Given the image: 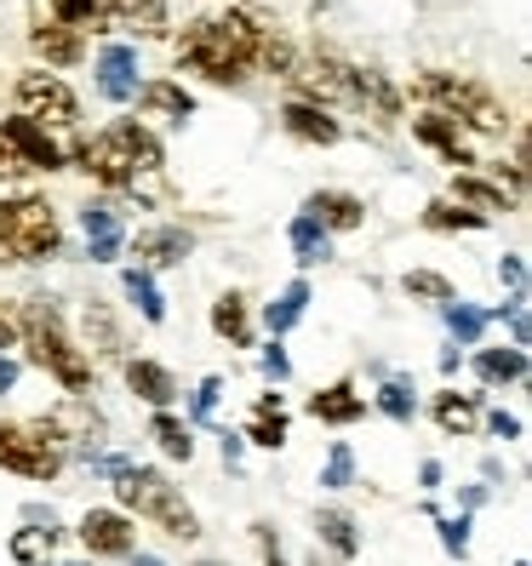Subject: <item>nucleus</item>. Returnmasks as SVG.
<instances>
[{"label":"nucleus","mask_w":532,"mask_h":566,"mask_svg":"<svg viewBox=\"0 0 532 566\" xmlns=\"http://www.w3.org/2000/svg\"><path fill=\"white\" fill-rule=\"evenodd\" d=\"M521 418L515 412H504V407H498V412H487V436H498V441H521Z\"/></svg>","instance_id":"obj_49"},{"label":"nucleus","mask_w":532,"mask_h":566,"mask_svg":"<svg viewBox=\"0 0 532 566\" xmlns=\"http://www.w3.org/2000/svg\"><path fill=\"white\" fill-rule=\"evenodd\" d=\"M470 366H476V378H481L487 389H504V384H521V378H526V349H515V344H487V349L470 355Z\"/></svg>","instance_id":"obj_26"},{"label":"nucleus","mask_w":532,"mask_h":566,"mask_svg":"<svg viewBox=\"0 0 532 566\" xmlns=\"http://www.w3.org/2000/svg\"><path fill=\"white\" fill-rule=\"evenodd\" d=\"M212 332L229 344V349H252V297L247 292H223L212 297Z\"/></svg>","instance_id":"obj_24"},{"label":"nucleus","mask_w":532,"mask_h":566,"mask_svg":"<svg viewBox=\"0 0 532 566\" xmlns=\"http://www.w3.org/2000/svg\"><path fill=\"white\" fill-rule=\"evenodd\" d=\"M149 436H155L166 463H189L195 458V436H189V423L178 412H149Z\"/></svg>","instance_id":"obj_37"},{"label":"nucleus","mask_w":532,"mask_h":566,"mask_svg":"<svg viewBox=\"0 0 532 566\" xmlns=\"http://www.w3.org/2000/svg\"><path fill=\"white\" fill-rule=\"evenodd\" d=\"M109 492H115V510H126L132 521L144 515L149 526L166 532V538H178V544L201 538V515L189 510L178 481H166V470H155V463H126V470H115Z\"/></svg>","instance_id":"obj_3"},{"label":"nucleus","mask_w":532,"mask_h":566,"mask_svg":"<svg viewBox=\"0 0 532 566\" xmlns=\"http://www.w3.org/2000/svg\"><path fill=\"white\" fill-rule=\"evenodd\" d=\"M424 229L429 235H476V229H487V218L470 212V207H458V201H429L424 207Z\"/></svg>","instance_id":"obj_38"},{"label":"nucleus","mask_w":532,"mask_h":566,"mask_svg":"<svg viewBox=\"0 0 532 566\" xmlns=\"http://www.w3.org/2000/svg\"><path fill=\"white\" fill-rule=\"evenodd\" d=\"M75 538L86 544L92 560H126L132 549H138V521H132L126 510H86L81 526H75Z\"/></svg>","instance_id":"obj_8"},{"label":"nucleus","mask_w":532,"mask_h":566,"mask_svg":"<svg viewBox=\"0 0 532 566\" xmlns=\"http://www.w3.org/2000/svg\"><path fill=\"white\" fill-rule=\"evenodd\" d=\"M310 566H321V555H315V560H310Z\"/></svg>","instance_id":"obj_60"},{"label":"nucleus","mask_w":532,"mask_h":566,"mask_svg":"<svg viewBox=\"0 0 532 566\" xmlns=\"http://www.w3.org/2000/svg\"><path fill=\"white\" fill-rule=\"evenodd\" d=\"M109 29H132V35H160L166 29V0H104Z\"/></svg>","instance_id":"obj_30"},{"label":"nucleus","mask_w":532,"mask_h":566,"mask_svg":"<svg viewBox=\"0 0 532 566\" xmlns=\"http://www.w3.org/2000/svg\"><path fill=\"white\" fill-rule=\"evenodd\" d=\"M126 560H132V566H166V560H160V555H149V549H132Z\"/></svg>","instance_id":"obj_58"},{"label":"nucleus","mask_w":532,"mask_h":566,"mask_svg":"<svg viewBox=\"0 0 532 566\" xmlns=\"http://www.w3.org/2000/svg\"><path fill=\"white\" fill-rule=\"evenodd\" d=\"M75 166L92 178V184H104V189H132L138 184V166H132V155L121 149L115 132H97V138H86L75 149Z\"/></svg>","instance_id":"obj_10"},{"label":"nucleus","mask_w":532,"mask_h":566,"mask_svg":"<svg viewBox=\"0 0 532 566\" xmlns=\"http://www.w3.org/2000/svg\"><path fill=\"white\" fill-rule=\"evenodd\" d=\"M281 126L292 132L298 144H315V149H326V144H338V138H344V126L332 120L326 109H315V104H298V97L281 109Z\"/></svg>","instance_id":"obj_27"},{"label":"nucleus","mask_w":532,"mask_h":566,"mask_svg":"<svg viewBox=\"0 0 532 566\" xmlns=\"http://www.w3.org/2000/svg\"><path fill=\"white\" fill-rule=\"evenodd\" d=\"M310 418H321L332 429H350V423L367 418V395H361L350 378H338V384H326V389L310 395Z\"/></svg>","instance_id":"obj_19"},{"label":"nucleus","mask_w":532,"mask_h":566,"mask_svg":"<svg viewBox=\"0 0 532 566\" xmlns=\"http://www.w3.org/2000/svg\"><path fill=\"white\" fill-rule=\"evenodd\" d=\"M413 138H418L424 149H436V155L452 166V172H458V166H470V160H476V149L463 144V126H452V120H447V115H436V109L413 115Z\"/></svg>","instance_id":"obj_16"},{"label":"nucleus","mask_w":532,"mask_h":566,"mask_svg":"<svg viewBox=\"0 0 532 566\" xmlns=\"http://www.w3.org/2000/svg\"><path fill=\"white\" fill-rule=\"evenodd\" d=\"M286 241H292V258H298V270H315V263H326L332 258V235L310 218V212H298L292 223H286Z\"/></svg>","instance_id":"obj_31"},{"label":"nucleus","mask_w":532,"mask_h":566,"mask_svg":"<svg viewBox=\"0 0 532 566\" xmlns=\"http://www.w3.org/2000/svg\"><path fill=\"white\" fill-rule=\"evenodd\" d=\"M46 12H52V23H70L75 35H97V29H109V7L104 0H46Z\"/></svg>","instance_id":"obj_39"},{"label":"nucleus","mask_w":532,"mask_h":566,"mask_svg":"<svg viewBox=\"0 0 532 566\" xmlns=\"http://www.w3.org/2000/svg\"><path fill=\"white\" fill-rule=\"evenodd\" d=\"M218 395H223V378H218V373H207L201 384H195V395H189V418H184V423H189V429H195V423H212Z\"/></svg>","instance_id":"obj_44"},{"label":"nucleus","mask_w":532,"mask_h":566,"mask_svg":"<svg viewBox=\"0 0 532 566\" xmlns=\"http://www.w3.org/2000/svg\"><path fill=\"white\" fill-rule=\"evenodd\" d=\"M452 201L470 207V212H481V218L515 212V195H504L498 184H487V178H476V172H452Z\"/></svg>","instance_id":"obj_28"},{"label":"nucleus","mask_w":532,"mask_h":566,"mask_svg":"<svg viewBox=\"0 0 532 566\" xmlns=\"http://www.w3.org/2000/svg\"><path fill=\"white\" fill-rule=\"evenodd\" d=\"M401 292H407V297H418V304H436V310L447 304V297H458V292H452V281H447V275H436V270H407V275H401Z\"/></svg>","instance_id":"obj_41"},{"label":"nucleus","mask_w":532,"mask_h":566,"mask_svg":"<svg viewBox=\"0 0 532 566\" xmlns=\"http://www.w3.org/2000/svg\"><path fill=\"white\" fill-rule=\"evenodd\" d=\"M315 538L338 555V560H355V555H361V526H355L350 510H321V515H315Z\"/></svg>","instance_id":"obj_33"},{"label":"nucleus","mask_w":532,"mask_h":566,"mask_svg":"<svg viewBox=\"0 0 532 566\" xmlns=\"http://www.w3.org/2000/svg\"><path fill=\"white\" fill-rule=\"evenodd\" d=\"M63 252V229L58 212L41 195H18V201H0V263H52Z\"/></svg>","instance_id":"obj_5"},{"label":"nucleus","mask_w":532,"mask_h":566,"mask_svg":"<svg viewBox=\"0 0 532 566\" xmlns=\"http://www.w3.org/2000/svg\"><path fill=\"white\" fill-rule=\"evenodd\" d=\"M310 297H315L310 281H304V275H292V281L270 297V304H263V326H270V338H286V332L310 315Z\"/></svg>","instance_id":"obj_25"},{"label":"nucleus","mask_w":532,"mask_h":566,"mask_svg":"<svg viewBox=\"0 0 532 566\" xmlns=\"http://www.w3.org/2000/svg\"><path fill=\"white\" fill-rule=\"evenodd\" d=\"M109 132L121 138V149L132 155V166H138V172H160V166H166V149H160V138H155V132H149L144 120L121 115V120H115Z\"/></svg>","instance_id":"obj_29"},{"label":"nucleus","mask_w":532,"mask_h":566,"mask_svg":"<svg viewBox=\"0 0 532 566\" xmlns=\"http://www.w3.org/2000/svg\"><path fill=\"white\" fill-rule=\"evenodd\" d=\"M373 407H378L389 423L407 429V423L418 418V389H413V378H407V373H389V378L378 384V395H373Z\"/></svg>","instance_id":"obj_34"},{"label":"nucleus","mask_w":532,"mask_h":566,"mask_svg":"<svg viewBox=\"0 0 532 566\" xmlns=\"http://www.w3.org/2000/svg\"><path fill=\"white\" fill-rule=\"evenodd\" d=\"M292 63H298V46H292L286 35H270V29H263V41H258V70L292 75Z\"/></svg>","instance_id":"obj_43"},{"label":"nucleus","mask_w":532,"mask_h":566,"mask_svg":"<svg viewBox=\"0 0 532 566\" xmlns=\"http://www.w3.org/2000/svg\"><path fill=\"white\" fill-rule=\"evenodd\" d=\"M18 378H23V366H18L12 355H0V395H12V389H18Z\"/></svg>","instance_id":"obj_53"},{"label":"nucleus","mask_w":532,"mask_h":566,"mask_svg":"<svg viewBox=\"0 0 532 566\" xmlns=\"http://www.w3.org/2000/svg\"><path fill=\"white\" fill-rule=\"evenodd\" d=\"M436 532H441V549L452 560L470 555V515H436Z\"/></svg>","instance_id":"obj_45"},{"label":"nucleus","mask_w":532,"mask_h":566,"mask_svg":"<svg viewBox=\"0 0 532 566\" xmlns=\"http://www.w3.org/2000/svg\"><path fill=\"white\" fill-rule=\"evenodd\" d=\"M23 172H29V166H23V160H18V149H12V144H7V138H0V184H18V178H23Z\"/></svg>","instance_id":"obj_50"},{"label":"nucleus","mask_w":532,"mask_h":566,"mask_svg":"<svg viewBox=\"0 0 532 566\" xmlns=\"http://www.w3.org/2000/svg\"><path fill=\"white\" fill-rule=\"evenodd\" d=\"M46 566H92V560H46Z\"/></svg>","instance_id":"obj_59"},{"label":"nucleus","mask_w":532,"mask_h":566,"mask_svg":"<svg viewBox=\"0 0 532 566\" xmlns=\"http://www.w3.org/2000/svg\"><path fill=\"white\" fill-rule=\"evenodd\" d=\"M70 452L52 447L35 423H0V470H12L23 481H58Z\"/></svg>","instance_id":"obj_6"},{"label":"nucleus","mask_w":532,"mask_h":566,"mask_svg":"<svg viewBox=\"0 0 532 566\" xmlns=\"http://www.w3.org/2000/svg\"><path fill=\"white\" fill-rule=\"evenodd\" d=\"M487 504V486H463V510H481Z\"/></svg>","instance_id":"obj_57"},{"label":"nucleus","mask_w":532,"mask_h":566,"mask_svg":"<svg viewBox=\"0 0 532 566\" xmlns=\"http://www.w3.org/2000/svg\"><path fill=\"white\" fill-rule=\"evenodd\" d=\"M286 81L304 92L298 104H315V109H326V104H350V63H344V57H332V52L298 57Z\"/></svg>","instance_id":"obj_9"},{"label":"nucleus","mask_w":532,"mask_h":566,"mask_svg":"<svg viewBox=\"0 0 532 566\" xmlns=\"http://www.w3.org/2000/svg\"><path fill=\"white\" fill-rule=\"evenodd\" d=\"M252 538H258V549H263V566H292V560L281 555V538H275L270 521H252Z\"/></svg>","instance_id":"obj_47"},{"label":"nucleus","mask_w":532,"mask_h":566,"mask_svg":"<svg viewBox=\"0 0 532 566\" xmlns=\"http://www.w3.org/2000/svg\"><path fill=\"white\" fill-rule=\"evenodd\" d=\"M81 332H86V344H92L97 360H126V326L115 321V310L104 304V297H86Z\"/></svg>","instance_id":"obj_20"},{"label":"nucleus","mask_w":532,"mask_h":566,"mask_svg":"<svg viewBox=\"0 0 532 566\" xmlns=\"http://www.w3.org/2000/svg\"><path fill=\"white\" fill-rule=\"evenodd\" d=\"M12 326H18V344H23V360H29V366H41V373H46L63 395H92L97 360L70 338V326H63L58 304H46V297H29V304H18Z\"/></svg>","instance_id":"obj_2"},{"label":"nucleus","mask_w":532,"mask_h":566,"mask_svg":"<svg viewBox=\"0 0 532 566\" xmlns=\"http://www.w3.org/2000/svg\"><path fill=\"white\" fill-rule=\"evenodd\" d=\"M0 138L18 149V160L29 166V172H58V166H70V155L52 144V132L41 120H29V115H7L0 120Z\"/></svg>","instance_id":"obj_11"},{"label":"nucleus","mask_w":532,"mask_h":566,"mask_svg":"<svg viewBox=\"0 0 532 566\" xmlns=\"http://www.w3.org/2000/svg\"><path fill=\"white\" fill-rule=\"evenodd\" d=\"M418 486H424V492H441V486H447V470H441L436 458H424V463H418Z\"/></svg>","instance_id":"obj_51"},{"label":"nucleus","mask_w":532,"mask_h":566,"mask_svg":"<svg viewBox=\"0 0 532 566\" xmlns=\"http://www.w3.org/2000/svg\"><path fill=\"white\" fill-rule=\"evenodd\" d=\"M441 321H447L452 349L481 344V338H487V326H492V315H487V310H476V304H463V297H447V304H441Z\"/></svg>","instance_id":"obj_32"},{"label":"nucleus","mask_w":532,"mask_h":566,"mask_svg":"<svg viewBox=\"0 0 532 566\" xmlns=\"http://www.w3.org/2000/svg\"><path fill=\"white\" fill-rule=\"evenodd\" d=\"M413 97L429 104L436 115H447L452 126H476V132H487V138H504L510 132V109L498 104L481 81H463V75H447V70H418Z\"/></svg>","instance_id":"obj_4"},{"label":"nucleus","mask_w":532,"mask_h":566,"mask_svg":"<svg viewBox=\"0 0 532 566\" xmlns=\"http://www.w3.org/2000/svg\"><path fill=\"white\" fill-rule=\"evenodd\" d=\"M258 41H263V29L247 12L201 18L178 35V63L212 86H241L258 70Z\"/></svg>","instance_id":"obj_1"},{"label":"nucleus","mask_w":532,"mask_h":566,"mask_svg":"<svg viewBox=\"0 0 532 566\" xmlns=\"http://www.w3.org/2000/svg\"><path fill=\"white\" fill-rule=\"evenodd\" d=\"M498 281H504L510 292H526V258L521 252H504V258H498Z\"/></svg>","instance_id":"obj_48"},{"label":"nucleus","mask_w":532,"mask_h":566,"mask_svg":"<svg viewBox=\"0 0 532 566\" xmlns=\"http://www.w3.org/2000/svg\"><path fill=\"white\" fill-rule=\"evenodd\" d=\"M436 366H441V378H458V373H463V349H452V344H447V349L436 355Z\"/></svg>","instance_id":"obj_54"},{"label":"nucleus","mask_w":532,"mask_h":566,"mask_svg":"<svg viewBox=\"0 0 532 566\" xmlns=\"http://www.w3.org/2000/svg\"><path fill=\"white\" fill-rule=\"evenodd\" d=\"M18 344V326H12V315H0V355H7Z\"/></svg>","instance_id":"obj_56"},{"label":"nucleus","mask_w":532,"mask_h":566,"mask_svg":"<svg viewBox=\"0 0 532 566\" xmlns=\"http://www.w3.org/2000/svg\"><path fill=\"white\" fill-rule=\"evenodd\" d=\"M429 418H436L441 436H476L481 429V395L476 389H441L429 401Z\"/></svg>","instance_id":"obj_22"},{"label":"nucleus","mask_w":532,"mask_h":566,"mask_svg":"<svg viewBox=\"0 0 532 566\" xmlns=\"http://www.w3.org/2000/svg\"><path fill=\"white\" fill-rule=\"evenodd\" d=\"M121 292L132 297V310H138L149 326H160V321H166V297H160V286H155V275L144 270V263H132V270H121Z\"/></svg>","instance_id":"obj_35"},{"label":"nucleus","mask_w":532,"mask_h":566,"mask_svg":"<svg viewBox=\"0 0 532 566\" xmlns=\"http://www.w3.org/2000/svg\"><path fill=\"white\" fill-rule=\"evenodd\" d=\"M12 97H18V115H29V120H58V126H70V120H81V97L63 86L52 70H23L18 75V86H12Z\"/></svg>","instance_id":"obj_7"},{"label":"nucleus","mask_w":532,"mask_h":566,"mask_svg":"<svg viewBox=\"0 0 532 566\" xmlns=\"http://www.w3.org/2000/svg\"><path fill=\"white\" fill-rule=\"evenodd\" d=\"M138 109H144V115H173V120H189V115H195V97H189L178 81H144V86H138Z\"/></svg>","instance_id":"obj_36"},{"label":"nucleus","mask_w":532,"mask_h":566,"mask_svg":"<svg viewBox=\"0 0 532 566\" xmlns=\"http://www.w3.org/2000/svg\"><path fill=\"white\" fill-rule=\"evenodd\" d=\"M92 70H97V97H109V104H132L138 97V52L132 46H104Z\"/></svg>","instance_id":"obj_14"},{"label":"nucleus","mask_w":532,"mask_h":566,"mask_svg":"<svg viewBox=\"0 0 532 566\" xmlns=\"http://www.w3.org/2000/svg\"><path fill=\"white\" fill-rule=\"evenodd\" d=\"M81 229H86V258L92 263H121L126 252V229L109 207H81Z\"/></svg>","instance_id":"obj_23"},{"label":"nucleus","mask_w":532,"mask_h":566,"mask_svg":"<svg viewBox=\"0 0 532 566\" xmlns=\"http://www.w3.org/2000/svg\"><path fill=\"white\" fill-rule=\"evenodd\" d=\"M258 373H263V378H270L275 389H281V384L292 378V355H286V344H281V338H270V344H263V349H258Z\"/></svg>","instance_id":"obj_46"},{"label":"nucleus","mask_w":532,"mask_h":566,"mask_svg":"<svg viewBox=\"0 0 532 566\" xmlns=\"http://www.w3.org/2000/svg\"><path fill=\"white\" fill-rule=\"evenodd\" d=\"M201 566H218V560H201Z\"/></svg>","instance_id":"obj_61"},{"label":"nucleus","mask_w":532,"mask_h":566,"mask_svg":"<svg viewBox=\"0 0 532 566\" xmlns=\"http://www.w3.org/2000/svg\"><path fill=\"white\" fill-rule=\"evenodd\" d=\"M58 538H63V526H58V532H41V526H18L7 549H12V560H23V566H46Z\"/></svg>","instance_id":"obj_40"},{"label":"nucleus","mask_w":532,"mask_h":566,"mask_svg":"<svg viewBox=\"0 0 532 566\" xmlns=\"http://www.w3.org/2000/svg\"><path fill=\"white\" fill-rule=\"evenodd\" d=\"M195 252V235L184 223H155V229H144L138 235V263L155 275V270H178V263Z\"/></svg>","instance_id":"obj_15"},{"label":"nucleus","mask_w":532,"mask_h":566,"mask_svg":"<svg viewBox=\"0 0 532 566\" xmlns=\"http://www.w3.org/2000/svg\"><path fill=\"white\" fill-rule=\"evenodd\" d=\"M121 373H126V389L138 395L144 407H155V412H173V407H178L184 384L173 378V366H160V360H149V355H126Z\"/></svg>","instance_id":"obj_12"},{"label":"nucleus","mask_w":532,"mask_h":566,"mask_svg":"<svg viewBox=\"0 0 532 566\" xmlns=\"http://www.w3.org/2000/svg\"><path fill=\"white\" fill-rule=\"evenodd\" d=\"M321 486H326V492L355 486V452H350V441H332V452H326V463H321Z\"/></svg>","instance_id":"obj_42"},{"label":"nucleus","mask_w":532,"mask_h":566,"mask_svg":"<svg viewBox=\"0 0 532 566\" xmlns=\"http://www.w3.org/2000/svg\"><path fill=\"white\" fill-rule=\"evenodd\" d=\"M304 212L326 229V235H355V229L367 223V201L350 195V189H315L304 201Z\"/></svg>","instance_id":"obj_13"},{"label":"nucleus","mask_w":532,"mask_h":566,"mask_svg":"<svg viewBox=\"0 0 532 566\" xmlns=\"http://www.w3.org/2000/svg\"><path fill=\"white\" fill-rule=\"evenodd\" d=\"M286 401H281V389H263L258 401H252V418L241 423V441L263 447V452H281L286 447Z\"/></svg>","instance_id":"obj_18"},{"label":"nucleus","mask_w":532,"mask_h":566,"mask_svg":"<svg viewBox=\"0 0 532 566\" xmlns=\"http://www.w3.org/2000/svg\"><path fill=\"white\" fill-rule=\"evenodd\" d=\"M29 52H35L46 70H70V63H81L86 57V35H75L70 23H52V18H41L35 29H29Z\"/></svg>","instance_id":"obj_17"},{"label":"nucleus","mask_w":532,"mask_h":566,"mask_svg":"<svg viewBox=\"0 0 532 566\" xmlns=\"http://www.w3.org/2000/svg\"><path fill=\"white\" fill-rule=\"evenodd\" d=\"M23 526H41V532H58V515L46 504H23Z\"/></svg>","instance_id":"obj_52"},{"label":"nucleus","mask_w":532,"mask_h":566,"mask_svg":"<svg viewBox=\"0 0 532 566\" xmlns=\"http://www.w3.org/2000/svg\"><path fill=\"white\" fill-rule=\"evenodd\" d=\"M350 104H373V115L384 126L401 120V92L389 86L384 70H361V63H350Z\"/></svg>","instance_id":"obj_21"},{"label":"nucleus","mask_w":532,"mask_h":566,"mask_svg":"<svg viewBox=\"0 0 532 566\" xmlns=\"http://www.w3.org/2000/svg\"><path fill=\"white\" fill-rule=\"evenodd\" d=\"M218 441H223V463H241V447H247V441H241V429H223Z\"/></svg>","instance_id":"obj_55"}]
</instances>
